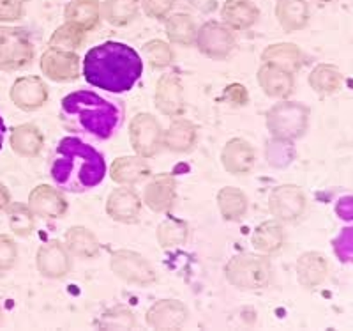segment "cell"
Masks as SVG:
<instances>
[{
  "mask_svg": "<svg viewBox=\"0 0 353 331\" xmlns=\"http://www.w3.org/2000/svg\"><path fill=\"white\" fill-rule=\"evenodd\" d=\"M8 223L14 234L25 238L34 230V213L28 206L11 202L8 206Z\"/></svg>",
  "mask_w": 353,
  "mask_h": 331,
  "instance_id": "e575fe53",
  "label": "cell"
},
{
  "mask_svg": "<svg viewBox=\"0 0 353 331\" xmlns=\"http://www.w3.org/2000/svg\"><path fill=\"white\" fill-rule=\"evenodd\" d=\"M309 110L299 103H279L267 115V126L270 133L283 140H293L301 137L307 126Z\"/></svg>",
  "mask_w": 353,
  "mask_h": 331,
  "instance_id": "8992f818",
  "label": "cell"
},
{
  "mask_svg": "<svg viewBox=\"0 0 353 331\" xmlns=\"http://www.w3.org/2000/svg\"><path fill=\"white\" fill-rule=\"evenodd\" d=\"M143 53L152 68H166V66L172 64L173 61L172 48L159 39L149 41V43L143 46Z\"/></svg>",
  "mask_w": 353,
  "mask_h": 331,
  "instance_id": "74e56055",
  "label": "cell"
},
{
  "mask_svg": "<svg viewBox=\"0 0 353 331\" xmlns=\"http://www.w3.org/2000/svg\"><path fill=\"white\" fill-rule=\"evenodd\" d=\"M9 204H11V197H9V191L6 190V186L0 182V211L8 209Z\"/></svg>",
  "mask_w": 353,
  "mask_h": 331,
  "instance_id": "f6af8a7d",
  "label": "cell"
},
{
  "mask_svg": "<svg viewBox=\"0 0 353 331\" xmlns=\"http://www.w3.org/2000/svg\"><path fill=\"white\" fill-rule=\"evenodd\" d=\"M276 18L286 32H297L307 25V0H277Z\"/></svg>",
  "mask_w": 353,
  "mask_h": 331,
  "instance_id": "7402d4cb",
  "label": "cell"
},
{
  "mask_svg": "<svg viewBox=\"0 0 353 331\" xmlns=\"http://www.w3.org/2000/svg\"><path fill=\"white\" fill-rule=\"evenodd\" d=\"M0 321H2V312H0Z\"/></svg>",
  "mask_w": 353,
  "mask_h": 331,
  "instance_id": "c3c4849f",
  "label": "cell"
},
{
  "mask_svg": "<svg viewBox=\"0 0 353 331\" xmlns=\"http://www.w3.org/2000/svg\"><path fill=\"white\" fill-rule=\"evenodd\" d=\"M11 149L25 158H34L43 149V135L34 124L14 126L9 137Z\"/></svg>",
  "mask_w": 353,
  "mask_h": 331,
  "instance_id": "603a6c76",
  "label": "cell"
},
{
  "mask_svg": "<svg viewBox=\"0 0 353 331\" xmlns=\"http://www.w3.org/2000/svg\"><path fill=\"white\" fill-rule=\"evenodd\" d=\"M140 0H105L103 17L115 27L131 23L138 17Z\"/></svg>",
  "mask_w": 353,
  "mask_h": 331,
  "instance_id": "1f68e13d",
  "label": "cell"
},
{
  "mask_svg": "<svg viewBox=\"0 0 353 331\" xmlns=\"http://www.w3.org/2000/svg\"><path fill=\"white\" fill-rule=\"evenodd\" d=\"M320 2H330V0H320Z\"/></svg>",
  "mask_w": 353,
  "mask_h": 331,
  "instance_id": "7dc6e473",
  "label": "cell"
},
{
  "mask_svg": "<svg viewBox=\"0 0 353 331\" xmlns=\"http://www.w3.org/2000/svg\"><path fill=\"white\" fill-rule=\"evenodd\" d=\"M132 149L141 158L156 156L163 146V131L159 122L150 113H138L129 124Z\"/></svg>",
  "mask_w": 353,
  "mask_h": 331,
  "instance_id": "52a82bcc",
  "label": "cell"
},
{
  "mask_svg": "<svg viewBox=\"0 0 353 331\" xmlns=\"http://www.w3.org/2000/svg\"><path fill=\"white\" fill-rule=\"evenodd\" d=\"M36 266L41 275L46 278H61L71 269V258L61 241H48L39 248L36 257Z\"/></svg>",
  "mask_w": 353,
  "mask_h": 331,
  "instance_id": "4fadbf2b",
  "label": "cell"
},
{
  "mask_svg": "<svg viewBox=\"0 0 353 331\" xmlns=\"http://www.w3.org/2000/svg\"><path fill=\"white\" fill-rule=\"evenodd\" d=\"M251 243H253V247L258 252H261V254H274L285 243V230H283L281 223L276 222V220L263 222L261 225L256 227Z\"/></svg>",
  "mask_w": 353,
  "mask_h": 331,
  "instance_id": "f1b7e54d",
  "label": "cell"
},
{
  "mask_svg": "<svg viewBox=\"0 0 353 331\" xmlns=\"http://www.w3.org/2000/svg\"><path fill=\"white\" fill-rule=\"evenodd\" d=\"M141 6L149 17L161 20V18H166V15L172 11L175 0H141Z\"/></svg>",
  "mask_w": 353,
  "mask_h": 331,
  "instance_id": "b9f144b4",
  "label": "cell"
},
{
  "mask_svg": "<svg viewBox=\"0 0 353 331\" xmlns=\"http://www.w3.org/2000/svg\"><path fill=\"white\" fill-rule=\"evenodd\" d=\"M99 0H72L65 8V20L81 30H90L99 21Z\"/></svg>",
  "mask_w": 353,
  "mask_h": 331,
  "instance_id": "4316f807",
  "label": "cell"
},
{
  "mask_svg": "<svg viewBox=\"0 0 353 331\" xmlns=\"http://www.w3.org/2000/svg\"><path fill=\"white\" fill-rule=\"evenodd\" d=\"M175 188L176 182L172 176H157L145 188V204L156 213H165L175 202Z\"/></svg>",
  "mask_w": 353,
  "mask_h": 331,
  "instance_id": "ac0fdd59",
  "label": "cell"
},
{
  "mask_svg": "<svg viewBox=\"0 0 353 331\" xmlns=\"http://www.w3.org/2000/svg\"><path fill=\"white\" fill-rule=\"evenodd\" d=\"M223 165L232 174H245L254 165V151L251 144L242 138H233L221 153Z\"/></svg>",
  "mask_w": 353,
  "mask_h": 331,
  "instance_id": "d6986e66",
  "label": "cell"
},
{
  "mask_svg": "<svg viewBox=\"0 0 353 331\" xmlns=\"http://www.w3.org/2000/svg\"><path fill=\"white\" fill-rule=\"evenodd\" d=\"M134 324H137V321H134V317H132V314L128 308L117 307L103 315L99 326L106 328V330H129Z\"/></svg>",
  "mask_w": 353,
  "mask_h": 331,
  "instance_id": "f35d334b",
  "label": "cell"
},
{
  "mask_svg": "<svg viewBox=\"0 0 353 331\" xmlns=\"http://www.w3.org/2000/svg\"><path fill=\"white\" fill-rule=\"evenodd\" d=\"M156 106L161 113L168 117H175L184 112V93L181 80L173 73L163 75L157 82Z\"/></svg>",
  "mask_w": 353,
  "mask_h": 331,
  "instance_id": "9a60e30c",
  "label": "cell"
},
{
  "mask_svg": "<svg viewBox=\"0 0 353 331\" xmlns=\"http://www.w3.org/2000/svg\"><path fill=\"white\" fill-rule=\"evenodd\" d=\"M112 179L119 185H137L150 176L149 163L134 156L117 158L110 169Z\"/></svg>",
  "mask_w": 353,
  "mask_h": 331,
  "instance_id": "44dd1931",
  "label": "cell"
},
{
  "mask_svg": "<svg viewBox=\"0 0 353 331\" xmlns=\"http://www.w3.org/2000/svg\"><path fill=\"white\" fill-rule=\"evenodd\" d=\"M65 247L72 255L81 258H92L99 254V241L85 227H71L65 234Z\"/></svg>",
  "mask_w": 353,
  "mask_h": 331,
  "instance_id": "f546056e",
  "label": "cell"
},
{
  "mask_svg": "<svg viewBox=\"0 0 353 331\" xmlns=\"http://www.w3.org/2000/svg\"><path fill=\"white\" fill-rule=\"evenodd\" d=\"M270 213L277 220L283 222H293L297 220L305 209V195L304 191L295 185L277 186L270 193Z\"/></svg>",
  "mask_w": 353,
  "mask_h": 331,
  "instance_id": "30bf717a",
  "label": "cell"
},
{
  "mask_svg": "<svg viewBox=\"0 0 353 331\" xmlns=\"http://www.w3.org/2000/svg\"><path fill=\"white\" fill-rule=\"evenodd\" d=\"M112 271L129 283L147 285L156 280V271L140 254L119 250L112 255Z\"/></svg>",
  "mask_w": 353,
  "mask_h": 331,
  "instance_id": "ba28073f",
  "label": "cell"
},
{
  "mask_svg": "<svg viewBox=\"0 0 353 331\" xmlns=\"http://www.w3.org/2000/svg\"><path fill=\"white\" fill-rule=\"evenodd\" d=\"M27 0H0V23L17 21L23 17V6Z\"/></svg>",
  "mask_w": 353,
  "mask_h": 331,
  "instance_id": "60d3db41",
  "label": "cell"
},
{
  "mask_svg": "<svg viewBox=\"0 0 353 331\" xmlns=\"http://www.w3.org/2000/svg\"><path fill=\"white\" fill-rule=\"evenodd\" d=\"M297 275L302 285L316 287L323 283V280L329 275V263L318 252H307L299 258Z\"/></svg>",
  "mask_w": 353,
  "mask_h": 331,
  "instance_id": "cb8c5ba5",
  "label": "cell"
},
{
  "mask_svg": "<svg viewBox=\"0 0 353 331\" xmlns=\"http://www.w3.org/2000/svg\"><path fill=\"white\" fill-rule=\"evenodd\" d=\"M11 102L14 106L25 112H32V110L41 108L48 100V89L41 78L36 77H23L18 78L11 87L9 93Z\"/></svg>",
  "mask_w": 353,
  "mask_h": 331,
  "instance_id": "7c38bea8",
  "label": "cell"
},
{
  "mask_svg": "<svg viewBox=\"0 0 353 331\" xmlns=\"http://www.w3.org/2000/svg\"><path fill=\"white\" fill-rule=\"evenodd\" d=\"M343 77L339 69L330 64H320L309 75V85L320 94H334L341 89Z\"/></svg>",
  "mask_w": 353,
  "mask_h": 331,
  "instance_id": "d6a6232c",
  "label": "cell"
},
{
  "mask_svg": "<svg viewBox=\"0 0 353 331\" xmlns=\"http://www.w3.org/2000/svg\"><path fill=\"white\" fill-rule=\"evenodd\" d=\"M194 140H196V128L185 119L172 122L170 128L166 129V133L163 135V144L175 153L189 151L194 146Z\"/></svg>",
  "mask_w": 353,
  "mask_h": 331,
  "instance_id": "83f0119b",
  "label": "cell"
},
{
  "mask_svg": "<svg viewBox=\"0 0 353 331\" xmlns=\"http://www.w3.org/2000/svg\"><path fill=\"white\" fill-rule=\"evenodd\" d=\"M188 321V308L175 299L157 301L147 312V324L154 330H175Z\"/></svg>",
  "mask_w": 353,
  "mask_h": 331,
  "instance_id": "2e32d148",
  "label": "cell"
},
{
  "mask_svg": "<svg viewBox=\"0 0 353 331\" xmlns=\"http://www.w3.org/2000/svg\"><path fill=\"white\" fill-rule=\"evenodd\" d=\"M198 48L210 59H225L235 46V37L226 25L219 21H207L196 32Z\"/></svg>",
  "mask_w": 353,
  "mask_h": 331,
  "instance_id": "9c48e42d",
  "label": "cell"
},
{
  "mask_svg": "<svg viewBox=\"0 0 353 331\" xmlns=\"http://www.w3.org/2000/svg\"><path fill=\"white\" fill-rule=\"evenodd\" d=\"M337 213L341 214V218L353 220V198H343L337 206Z\"/></svg>",
  "mask_w": 353,
  "mask_h": 331,
  "instance_id": "ee69618b",
  "label": "cell"
},
{
  "mask_svg": "<svg viewBox=\"0 0 353 331\" xmlns=\"http://www.w3.org/2000/svg\"><path fill=\"white\" fill-rule=\"evenodd\" d=\"M217 206L226 220L237 222L248 211V197L237 188L226 186L217 195Z\"/></svg>",
  "mask_w": 353,
  "mask_h": 331,
  "instance_id": "4dcf8cb0",
  "label": "cell"
},
{
  "mask_svg": "<svg viewBox=\"0 0 353 331\" xmlns=\"http://www.w3.org/2000/svg\"><path fill=\"white\" fill-rule=\"evenodd\" d=\"M336 241L345 243V252L339 254L341 261H353V227L352 229H345V232Z\"/></svg>",
  "mask_w": 353,
  "mask_h": 331,
  "instance_id": "7bdbcfd3",
  "label": "cell"
},
{
  "mask_svg": "<svg viewBox=\"0 0 353 331\" xmlns=\"http://www.w3.org/2000/svg\"><path fill=\"white\" fill-rule=\"evenodd\" d=\"M143 64L131 46L106 41L88 50L83 61V77L90 85L106 93H128L141 77Z\"/></svg>",
  "mask_w": 353,
  "mask_h": 331,
  "instance_id": "6da1fadb",
  "label": "cell"
},
{
  "mask_svg": "<svg viewBox=\"0 0 353 331\" xmlns=\"http://www.w3.org/2000/svg\"><path fill=\"white\" fill-rule=\"evenodd\" d=\"M34 59L32 41L23 28L0 27V69L20 71Z\"/></svg>",
  "mask_w": 353,
  "mask_h": 331,
  "instance_id": "5b68a950",
  "label": "cell"
},
{
  "mask_svg": "<svg viewBox=\"0 0 353 331\" xmlns=\"http://www.w3.org/2000/svg\"><path fill=\"white\" fill-rule=\"evenodd\" d=\"M17 257L18 248L14 239L8 234H0V273L11 269L17 263Z\"/></svg>",
  "mask_w": 353,
  "mask_h": 331,
  "instance_id": "ab89813d",
  "label": "cell"
},
{
  "mask_svg": "<svg viewBox=\"0 0 353 331\" xmlns=\"http://www.w3.org/2000/svg\"><path fill=\"white\" fill-rule=\"evenodd\" d=\"M62 115L83 133L106 140L122 122V106L90 91L71 93L61 103Z\"/></svg>",
  "mask_w": 353,
  "mask_h": 331,
  "instance_id": "3957f363",
  "label": "cell"
},
{
  "mask_svg": "<svg viewBox=\"0 0 353 331\" xmlns=\"http://www.w3.org/2000/svg\"><path fill=\"white\" fill-rule=\"evenodd\" d=\"M28 207L36 216L55 220L64 216V213L68 211V202L61 191L48 185H41L28 195Z\"/></svg>",
  "mask_w": 353,
  "mask_h": 331,
  "instance_id": "5bb4252c",
  "label": "cell"
},
{
  "mask_svg": "<svg viewBox=\"0 0 353 331\" xmlns=\"http://www.w3.org/2000/svg\"><path fill=\"white\" fill-rule=\"evenodd\" d=\"M80 59L77 53L68 50L50 48L41 57V69L43 73L53 82H71L78 78L80 71Z\"/></svg>",
  "mask_w": 353,
  "mask_h": 331,
  "instance_id": "8fae6325",
  "label": "cell"
},
{
  "mask_svg": "<svg viewBox=\"0 0 353 331\" xmlns=\"http://www.w3.org/2000/svg\"><path fill=\"white\" fill-rule=\"evenodd\" d=\"M221 17L225 18L228 27L242 30L256 23L260 11L251 0H226Z\"/></svg>",
  "mask_w": 353,
  "mask_h": 331,
  "instance_id": "d4e9b609",
  "label": "cell"
},
{
  "mask_svg": "<svg viewBox=\"0 0 353 331\" xmlns=\"http://www.w3.org/2000/svg\"><path fill=\"white\" fill-rule=\"evenodd\" d=\"M270 269L269 258L260 255L241 254L233 257L226 266V278L232 285L239 287L242 291H256L269 285Z\"/></svg>",
  "mask_w": 353,
  "mask_h": 331,
  "instance_id": "277c9868",
  "label": "cell"
},
{
  "mask_svg": "<svg viewBox=\"0 0 353 331\" xmlns=\"http://www.w3.org/2000/svg\"><path fill=\"white\" fill-rule=\"evenodd\" d=\"M166 34H168L172 43L188 46L196 37V27H194V21L191 20V17H188L184 12H176L166 21Z\"/></svg>",
  "mask_w": 353,
  "mask_h": 331,
  "instance_id": "836d02e7",
  "label": "cell"
},
{
  "mask_svg": "<svg viewBox=\"0 0 353 331\" xmlns=\"http://www.w3.org/2000/svg\"><path fill=\"white\" fill-rule=\"evenodd\" d=\"M157 239H159L163 248L181 247L182 243H185V239H188V223L173 218L166 220L157 229Z\"/></svg>",
  "mask_w": 353,
  "mask_h": 331,
  "instance_id": "d590c367",
  "label": "cell"
},
{
  "mask_svg": "<svg viewBox=\"0 0 353 331\" xmlns=\"http://www.w3.org/2000/svg\"><path fill=\"white\" fill-rule=\"evenodd\" d=\"M258 84L261 85L267 96L286 97L293 89V77L285 69L263 62L258 69Z\"/></svg>",
  "mask_w": 353,
  "mask_h": 331,
  "instance_id": "ffe728a7",
  "label": "cell"
},
{
  "mask_svg": "<svg viewBox=\"0 0 353 331\" xmlns=\"http://www.w3.org/2000/svg\"><path fill=\"white\" fill-rule=\"evenodd\" d=\"M83 32L80 27H77L74 23H65L62 27H59L55 30V34L50 39V46L52 48H59V50H68V52H72V50L77 48V46L81 45V41H83Z\"/></svg>",
  "mask_w": 353,
  "mask_h": 331,
  "instance_id": "8d00e7d4",
  "label": "cell"
},
{
  "mask_svg": "<svg viewBox=\"0 0 353 331\" xmlns=\"http://www.w3.org/2000/svg\"><path fill=\"white\" fill-rule=\"evenodd\" d=\"M263 62L277 66V68L285 69L288 73H295L304 62V55H302L301 48L292 43H281V45H272L265 50L261 55Z\"/></svg>",
  "mask_w": 353,
  "mask_h": 331,
  "instance_id": "484cf974",
  "label": "cell"
},
{
  "mask_svg": "<svg viewBox=\"0 0 353 331\" xmlns=\"http://www.w3.org/2000/svg\"><path fill=\"white\" fill-rule=\"evenodd\" d=\"M4 135H6V124L2 121V115H0V147L4 144Z\"/></svg>",
  "mask_w": 353,
  "mask_h": 331,
  "instance_id": "bcb514c9",
  "label": "cell"
},
{
  "mask_svg": "<svg viewBox=\"0 0 353 331\" xmlns=\"http://www.w3.org/2000/svg\"><path fill=\"white\" fill-rule=\"evenodd\" d=\"M106 176L105 158L77 137L62 138L55 149L52 178L62 190L81 193L96 188Z\"/></svg>",
  "mask_w": 353,
  "mask_h": 331,
  "instance_id": "7a4b0ae2",
  "label": "cell"
},
{
  "mask_svg": "<svg viewBox=\"0 0 353 331\" xmlns=\"http://www.w3.org/2000/svg\"><path fill=\"white\" fill-rule=\"evenodd\" d=\"M141 202L137 191L131 188H117L110 193L108 202H106V213L112 216L115 222L131 223L137 222L140 216Z\"/></svg>",
  "mask_w": 353,
  "mask_h": 331,
  "instance_id": "e0dca14e",
  "label": "cell"
}]
</instances>
